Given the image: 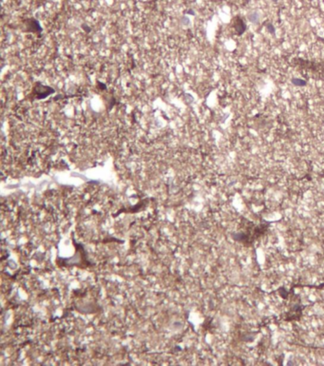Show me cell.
Instances as JSON below:
<instances>
[{
    "label": "cell",
    "instance_id": "obj_1",
    "mask_svg": "<svg viewBox=\"0 0 324 366\" xmlns=\"http://www.w3.org/2000/svg\"><path fill=\"white\" fill-rule=\"evenodd\" d=\"M269 224L268 223H263L259 224L258 225H253L252 228H247L244 231L238 232L236 234H233V238L237 242H241V244L244 245H250L258 239V238L261 237L264 233L267 231Z\"/></svg>",
    "mask_w": 324,
    "mask_h": 366
},
{
    "label": "cell",
    "instance_id": "obj_2",
    "mask_svg": "<svg viewBox=\"0 0 324 366\" xmlns=\"http://www.w3.org/2000/svg\"><path fill=\"white\" fill-rule=\"evenodd\" d=\"M234 29H235L237 35H242L246 31V25L244 21L241 17H236L235 20H234Z\"/></svg>",
    "mask_w": 324,
    "mask_h": 366
},
{
    "label": "cell",
    "instance_id": "obj_3",
    "mask_svg": "<svg viewBox=\"0 0 324 366\" xmlns=\"http://www.w3.org/2000/svg\"><path fill=\"white\" fill-rule=\"evenodd\" d=\"M248 19H249L252 23L258 24V23L259 22V14H258L257 12H250V14H248Z\"/></svg>",
    "mask_w": 324,
    "mask_h": 366
},
{
    "label": "cell",
    "instance_id": "obj_4",
    "mask_svg": "<svg viewBox=\"0 0 324 366\" xmlns=\"http://www.w3.org/2000/svg\"><path fill=\"white\" fill-rule=\"evenodd\" d=\"M291 82L293 85H295L297 87H303L306 86V81H304L303 79H300V78H292Z\"/></svg>",
    "mask_w": 324,
    "mask_h": 366
},
{
    "label": "cell",
    "instance_id": "obj_5",
    "mask_svg": "<svg viewBox=\"0 0 324 366\" xmlns=\"http://www.w3.org/2000/svg\"><path fill=\"white\" fill-rule=\"evenodd\" d=\"M267 29H268V32H269L270 33H272V35H275V28H274V26H273L272 24H268L267 25Z\"/></svg>",
    "mask_w": 324,
    "mask_h": 366
}]
</instances>
